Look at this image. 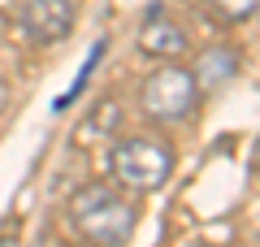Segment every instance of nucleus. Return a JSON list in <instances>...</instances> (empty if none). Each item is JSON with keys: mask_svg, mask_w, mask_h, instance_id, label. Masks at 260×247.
I'll return each mask as SVG.
<instances>
[{"mask_svg": "<svg viewBox=\"0 0 260 247\" xmlns=\"http://www.w3.org/2000/svg\"><path fill=\"white\" fill-rule=\"evenodd\" d=\"M174 165H178V156H174V147H169L165 139L130 135V139H121V143L113 147L109 169H113V178H117L121 187L148 195V191H160V187L169 182Z\"/></svg>", "mask_w": 260, "mask_h": 247, "instance_id": "2", "label": "nucleus"}, {"mask_svg": "<svg viewBox=\"0 0 260 247\" xmlns=\"http://www.w3.org/2000/svg\"><path fill=\"white\" fill-rule=\"evenodd\" d=\"M139 104L148 117L156 121H186L200 104V82L186 65H160L143 78L139 87Z\"/></svg>", "mask_w": 260, "mask_h": 247, "instance_id": "3", "label": "nucleus"}, {"mask_svg": "<svg viewBox=\"0 0 260 247\" xmlns=\"http://www.w3.org/2000/svg\"><path fill=\"white\" fill-rule=\"evenodd\" d=\"M256 165H260V139H256Z\"/></svg>", "mask_w": 260, "mask_h": 247, "instance_id": "10", "label": "nucleus"}, {"mask_svg": "<svg viewBox=\"0 0 260 247\" xmlns=\"http://www.w3.org/2000/svg\"><path fill=\"white\" fill-rule=\"evenodd\" d=\"M208 5H213L225 22H247L251 13L260 9V0H208Z\"/></svg>", "mask_w": 260, "mask_h": 247, "instance_id": "7", "label": "nucleus"}, {"mask_svg": "<svg viewBox=\"0 0 260 247\" xmlns=\"http://www.w3.org/2000/svg\"><path fill=\"white\" fill-rule=\"evenodd\" d=\"M234 70H239V56L225 52V48H213V52H204L200 61H195V82H200V91H213V87H221V82L234 78Z\"/></svg>", "mask_w": 260, "mask_h": 247, "instance_id": "6", "label": "nucleus"}, {"mask_svg": "<svg viewBox=\"0 0 260 247\" xmlns=\"http://www.w3.org/2000/svg\"><path fill=\"white\" fill-rule=\"evenodd\" d=\"M70 221H74V230L91 247H121V243H130V234L139 226V208H135L121 191L91 182V187H83V191H74V200H70Z\"/></svg>", "mask_w": 260, "mask_h": 247, "instance_id": "1", "label": "nucleus"}, {"mask_svg": "<svg viewBox=\"0 0 260 247\" xmlns=\"http://www.w3.org/2000/svg\"><path fill=\"white\" fill-rule=\"evenodd\" d=\"M0 247H22V226H18V217L0 221Z\"/></svg>", "mask_w": 260, "mask_h": 247, "instance_id": "9", "label": "nucleus"}, {"mask_svg": "<svg viewBox=\"0 0 260 247\" xmlns=\"http://www.w3.org/2000/svg\"><path fill=\"white\" fill-rule=\"evenodd\" d=\"M139 48L148 56H160V61H169V56H182L186 52V35L178 22H169V13L160 9V5H152L148 9V22H143L139 30Z\"/></svg>", "mask_w": 260, "mask_h": 247, "instance_id": "5", "label": "nucleus"}, {"mask_svg": "<svg viewBox=\"0 0 260 247\" xmlns=\"http://www.w3.org/2000/svg\"><path fill=\"white\" fill-rule=\"evenodd\" d=\"M18 26L30 44H61L74 30V0H22Z\"/></svg>", "mask_w": 260, "mask_h": 247, "instance_id": "4", "label": "nucleus"}, {"mask_svg": "<svg viewBox=\"0 0 260 247\" xmlns=\"http://www.w3.org/2000/svg\"><path fill=\"white\" fill-rule=\"evenodd\" d=\"M100 56H104V44H95V52L87 56V65H83V74H78V78H74V87H70V91L61 96V104H56V109H70V100H74V96L87 87V78H91V70H95V61H100Z\"/></svg>", "mask_w": 260, "mask_h": 247, "instance_id": "8", "label": "nucleus"}]
</instances>
